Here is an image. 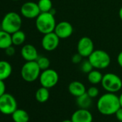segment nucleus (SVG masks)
I'll use <instances>...</instances> for the list:
<instances>
[{
    "mask_svg": "<svg viewBox=\"0 0 122 122\" xmlns=\"http://www.w3.org/2000/svg\"><path fill=\"white\" fill-rule=\"evenodd\" d=\"M121 107L118 96L113 93L103 94L97 101V109L103 115L111 116L116 113Z\"/></svg>",
    "mask_w": 122,
    "mask_h": 122,
    "instance_id": "nucleus-1",
    "label": "nucleus"
},
{
    "mask_svg": "<svg viewBox=\"0 0 122 122\" xmlns=\"http://www.w3.org/2000/svg\"><path fill=\"white\" fill-rule=\"evenodd\" d=\"M57 23L51 12H41L35 19V26L38 32L45 35L55 30Z\"/></svg>",
    "mask_w": 122,
    "mask_h": 122,
    "instance_id": "nucleus-2",
    "label": "nucleus"
},
{
    "mask_svg": "<svg viewBox=\"0 0 122 122\" xmlns=\"http://www.w3.org/2000/svg\"><path fill=\"white\" fill-rule=\"evenodd\" d=\"M22 20L21 16L15 12L7 13L2 20L1 28L10 34H12L21 30Z\"/></svg>",
    "mask_w": 122,
    "mask_h": 122,
    "instance_id": "nucleus-3",
    "label": "nucleus"
},
{
    "mask_svg": "<svg viewBox=\"0 0 122 122\" xmlns=\"http://www.w3.org/2000/svg\"><path fill=\"white\" fill-rule=\"evenodd\" d=\"M88 60L93 68L97 70L105 69L111 64V57L109 54L103 50H94L88 57Z\"/></svg>",
    "mask_w": 122,
    "mask_h": 122,
    "instance_id": "nucleus-4",
    "label": "nucleus"
},
{
    "mask_svg": "<svg viewBox=\"0 0 122 122\" xmlns=\"http://www.w3.org/2000/svg\"><path fill=\"white\" fill-rule=\"evenodd\" d=\"M41 71L36 61H26L21 68L20 73L25 81L32 83L39 78Z\"/></svg>",
    "mask_w": 122,
    "mask_h": 122,
    "instance_id": "nucleus-5",
    "label": "nucleus"
},
{
    "mask_svg": "<svg viewBox=\"0 0 122 122\" xmlns=\"http://www.w3.org/2000/svg\"><path fill=\"white\" fill-rule=\"evenodd\" d=\"M103 88L109 93H116L122 88V80L116 74L108 73L103 75L101 83Z\"/></svg>",
    "mask_w": 122,
    "mask_h": 122,
    "instance_id": "nucleus-6",
    "label": "nucleus"
},
{
    "mask_svg": "<svg viewBox=\"0 0 122 122\" xmlns=\"http://www.w3.org/2000/svg\"><path fill=\"white\" fill-rule=\"evenodd\" d=\"M17 109L15 98L10 93H5L0 97V112L5 115H12Z\"/></svg>",
    "mask_w": 122,
    "mask_h": 122,
    "instance_id": "nucleus-7",
    "label": "nucleus"
},
{
    "mask_svg": "<svg viewBox=\"0 0 122 122\" xmlns=\"http://www.w3.org/2000/svg\"><path fill=\"white\" fill-rule=\"evenodd\" d=\"M39 81L42 86L48 89L55 87L59 81V76L56 71L53 69H46L42 71Z\"/></svg>",
    "mask_w": 122,
    "mask_h": 122,
    "instance_id": "nucleus-8",
    "label": "nucleus"
},
{
    "mask_svg": "<svg viewBox=\"0 0 122 122\" xmlns=\"http://www.w3.org/2000/svg\"><path fill=\"white\" fill-rule=\"evenodd\" d=\"M20 13L25 18L32 20L36 19L41 12L37 3L34 2H26L22 5L20 8Z\"/></svg>",
    "mask_w": 122,
    "mask_h": 122,
    "instance_id": "nucleus-9",
    "label": "nucleus"
},
{
    "mask_svg": "<svg viewBox=\"0 0 122 122\" xmlns=\"http://www.w3.org/2000/svg\"><path fill=\"white\" fill-rule=\"evenodd\" d=\"M77 51L83 57H88L94 51V44L93 40L88 37H81L78 42Z\"/></svg>",
    "mask_w": 122,
    "mask_h": 122,
    "instance_id": "nucleus-10",
    "label": "nucleus"
},
{
    "mask_svg": "<svg viewBox=\"0 0 122 122\" xmlns=\"http://www.w3.org/2000/svg\"><path fill=\"white\" fill-rule=\"evenodd\" d=\"M60 38L54 32H50L43 35L41 41L42 48L46 51H53L59 45Z\"/></svg>",
    "mask_w": 122,
    "mask_h": 122,
    "instance_id": "nucleus-11",
    "label": "nucleus"
},
{
    "mask_svg": "<svg viewBox=\"0 0 122 122\" xmlns=\"http://www.w3.org/2000/svg\"><path fill=\"white\" fill-rule=\"evenodd\" d=\"M54 32L60 39H66L72 35L73 32V27L70 22L67 21H62L56 25Z\"/></svg>",
    "mask_w": 122,
    "mask_h": 122,
    "instance_id": "nucleus-12",
    "label": "nucleus"
},
{
    "mask_svg": "<svg viewBox=\"0 0 122 122\" xmlns=\"http://www.w3.org/2000/svg\"><path fill=\"white\" fill-rule=\"evenodd\" d=\"M72 122H93L92 113L86 108L76 110L71 116Z\"/></svg>",
    "mask_w": 122,
    "mask_h": 122,
    "instance_id": "nucleus-13",
    "label": "nucleus"
},
{
    "mask_svg": "<svg viewBox=\"0 0 122 122\" xmlns=\"http://www.w3.org/2000/svg\"><path fill=\"white\" fill-rule=\"evenodd\" d=\"M21 55L25 61H36L39 57L37 48L31 45H25L21 49Z\"/></svg>",
    "mask_w": 122,
    "mask_h": 122,
    "instance_id": "nucleus-14",
    "label": "nucleus"
},
{
    "mask_svg": "<svg viewBox=\"0 0 122 122\" xmlns=\"http://www.w3.org/2000/svg\"><path fill=\"white\" fill-rule=\"evenodd\" d=\"M68 91L72 96L77 98L86 93V88L83 83L75 81L68 85Z\"/></svg>",
    "mask_w": 122,
    "mask_h": 122,
    "instance_id": "nucleus-15",
    "label": "nucleus"
},
{
    "mask_svg": "<svg viewBox=\"0 0 122 122\" xmlns=\"http://www.w3.org/2000/svg\"><path fill=\"white\" fill-rule=\"evenodd\" d=\"M12 73V67L7 60H0V80L7 79Z\"/></svg>",
    "mask_w": 122,
    "mask_h": 122,
    "instance_id": "nucleus-16",
    "label": "nucleus"
},
{
    "mask_svg": "<svg viewBox=\"0 0 122 122\" xmlns=\"http://www.w3.org/2000/svg\"><path fill=\"white\" fill-rule=\"evenodd\" d=\"M12 45V35L3 30H0V49L5 50Z\"/></svg>",
    "mask_w": 122,
    "mask_h": 122,
    "instance_id": "nucleus-17",
    "label": "nucleus"
},
{
    "mask_svg": "<svg viewBox=\"0 0 122 122\" xmlns=\"http://www.w3.org/2000/svg\"><path fill=\"white\" fill-rule=\"evenodd\" d=\"M12 118L14 122H29L30 116L28 113L23 109H17L12 114Z\"/></svg>",
    "mask_w": 122,
    "mask_h": 122,
    "instance_id": "nucleus-18",
    "label": "nucleus"
},
{
    "mask_svg": "<svg viewBox=\"0 0 122 122\" xmlns=\"http://www.w3.org/2000/svg\"><path fill=\"white\" fill-rule=\"evenodd\" d=\"M49 98H50V91L48 88L42 86L37 90L35 93V98L39 103H45L48 101Z\"/></svg>",
    "mask_w": 122,
    "mask_h": 122,
    "instance_id": "nucleus-19",
    "label": "nucleus"
},
{
    "mask_svg": "<svg viewBox=\"0 0 122 122\" xmlns=\"http://www.w3.org/2000/svg\"><path fill=\"white\" fill-rule=\"evenodd\" d=\"M92 103V98L88 95L87 93L76 98V103L80 108L88 109Z\"/></svg>",
    "mask_w": 122,
    "mask_h": 122,
    "instance_id": "nucleus-20",
    "label": "nucleus"
},
{
    "mask_svg": "<svg viewBox=\"0 0 122 122\" xmlns=\"http://www.w3.org/2000/svg\"><path fill=\"white\" fill-rule=\"evenodd\" d=\"M103 75L98 70H93L88 73V81L93 85H97L101 83L103 79Z\"/></svg>",
    "mask_w": 122,
    "mask_h": 122,
    "instance_id": "nucleus-21",
    "label": "nucleus"
},
{
    "mask_svg": "<svg viewBox=\"0 0 122 122\" xmlns=\"http://www.w3.org/2000/svg\"><path fill=\"white\" fill-rule=\"evenodd\" d=\"M25 40H26V35L21 30L12 34V41L13 45L15 46L22 45L25 42Z\"/></svg>",
    "mask_w": 122,
    "mask_h": 122,
    "instance_id": "nucleus-22",
    "label": "nucleus"
},
{
    "mask_svg": "<svg viewBox=\"0 0 122 122\" xmlns=\"http://www.w3.org/2000/svg\"><path fill=\"white\" fill-rule=\"evenodd\" d=\"M37 5L41 12H50L53 9L51 0H39Z\"/></svg>",
    "mask_w": 122,
    "mask_h": 122,
    "instance_id": "nucleus-23",
    "label": "nucleus"
},
{
    "mask_svg": "<svg viewBox=\"0 0 122 122\" xmlns=\"http://www.w3.org/2000/svg\"><path fill=\"white\" fill-rule=\"evenodd\" d=\"M36 62L37 63L41 71L48 69L50 65V60L47 57H45V56H39L36 60Z\"/></svg>",
    "mask_w": 122,
    "mask_h": 122,
    "instance_id": "nucleus-24",
    "label": "nucleus"
},
{
    "mask_svg": "<svg viewBox=\"0 0 122 122\" xmlns=\"http://www.w3.org/2000/svg\"><path fill=\"white\" fill-rule=\"evenodd\" d=\"M81 69L84 73H88L91 71L93 70V66L91 65V63H90V61L88 59V60H85V61H83V62L81 63Z\"/></svg>",
    "mask_w": 122,
    "mask_h": 122,
    "instance_id": "nucleus-25",
    "label": "nucleus"
},
{
    "mask_svg": "<svg viewBox=\"0 0 122 122\" xmlns=\"http://www.w3.org/2000/svg\"><path fill=\"white\" fill-rule=\"evenodd\" d=\"M86 93H88V95L91 98H96L98 96V94H99V90L96 86H91V87H90L87 90Z\"/></svg>",
    "mask_w": 122,
    "mask_h": 122,
    "instance_id": "nucleus-26",
    "label": "nucleus"
},
{
    "mask_svg": "<svg viewBox=\"0 0 122 122\" xmlns=\"http://www.w3.org/2000/svg\"><path fill=\"white\" fill-rule=\"evenodd\" d=\"M82 58L83 57L79 53H76L72 57V63L73 64H80L82 62Z\"/></svg>",
    "mask_w": 122,
    "mask_h": 122,
    "instance_id": "nucleus-27",
    "label": "nucleus"
},
{
    "mask_svg": "<svg viewBox=\"0 0 122 122\" xmlns=\"http://www.w3.org/2000/svg\"><path fill=\"white\" fill-rule=\"evenodd\" d=\"M5 50L6 55H8V56H12V55H14L15 54V52H16L15 48V47L13 46V45H11V46H10V47H8L6 48Z\"/></svg>",
    "mask_w": 122,
    "mask_h": 122,
    "instance_id": "nucleus-28",
    "label": "nucleus"
},
{
    "mask_svg": "<svg viewBox=\"0 0 122 122\" xmlns=\"http://www.w3.org/2000/svg\"><path fill=\"white\" fill-rule=\"evenodd\" d=\"M6 86L4 81L0 80V97L4 95L6 92Z\"/></svg>",
    "mask_w": 122,
    "mask_h": 122,
    "instance_id": "nucleus-29",
    "label": "nucleus"
},
{
    "mask_svg": "<svg viewBox=\"0 0 122 122\" xmlns=\"http://www.w3.org/2000/svg\"><path fill=\"white\" fill-rule=\"evenodd\" d=\"M116 118L118 121H122V107H120L115 113Z\"/></svg>",
    "mask_w": 122,
    "mask_h": 122,
    "instance_id": "nucleus-30",
    "label": "nucleus"
},
{
    "mask_svg": "<svg viewBox=\"0 0 122 122\" xmlns=\"http://www.w3.org/2000/svg\"><path fill=\"white\" fill-rule=\"evenodd\" d=\"M117 63L118 64V66L122 68V51L120 52L118 55L117 57Z\"/></svg>",
    "mask_w": 122,
    "mask_h": 122,
    "instance_id": "nucleus-31",
    "label": "nucleus"
},
{
    "mask_svg": "<svg viewBox=\"0 0 122 122\" xmlns=\"http://www.w3.org/2000/svg\"><path fill=\"white\" fill-rule=\"evenodd\" d=\"M118 16H119V18L121 19V20L122 21V7L120 8V10L118 11Z\"/></svg>",
    "mask_w": 122,
    "mask_h": 122,
    "instance_id": "nucleus-32",
    "label": "nucleus"
},
{
    "mask_svg": "<svg viewBox=\"0 0 122 122\" xmlns=\"http://www.w3.org/2000/svg\"><path fill=\"white\" fill-rule=\"evenodd\" d=\"M118 99H119L120 106H121V107H122V93H121V95L118 96Z\"/></svg>",
    "mask_w": 122,
    "mask_h": 122,
    "instance_id": "nucleus-33",
    "label": "nucleus"
},
{
    "mask_svg": "<svg viewBox=\"0 0 122 122\" xmlns=\"http://www.w3.org/2000/svg\"><path fill=\"white\" fill-rule=\"evenodd\" d=\"M62 122H72V121L71 120H69V119H66V120L63 121Z\"/></svg>",
    "mask_w": 122,
    "mask_h": 122,
    "instance_id": "nucleus-34",
    "label": "nucleus"
},
{
    "mask_svg": "<svg viewBox=\"0 0 122 122\" xmlns=\"http://www.w3.org/2000/svg\"><path fill=\"white\" fill-rule=\"evenodd\" d=\"M12 1H19V0H12Z\"/></svg>",
    "mask_w": 122,
    "mask_h": 122,
    "instance_id": "nucleus-35",
    "label": "nucleus"
},
{
    "mask_svg": "<svg viewBox=\"0 0 122 122\" xmlns=\"http://www.w3.org/2000/svg\"><path fill=\"white\" fill-rule=\"evenodd\" d=\"M118 122H122V121H118Z\"/></svg>",
    "mask_w": 122,
    "mask_h": 122,
    "instance_id": "nucleus-36",
    "label": "nucleus"
}]
</instances>
